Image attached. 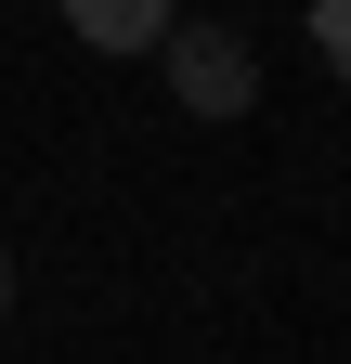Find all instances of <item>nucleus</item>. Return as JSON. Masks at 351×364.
<instances>
[{
  "label": "nucleus",
  "instance_id": "7ed1b4c3",
  "mask_svg": "<svg viewBox=\"0 0 351 364\" xmlns=\"http://www.w3.org/2000/svg\"><path fill=\"white\" fill-rule=\"evenodd\" d=\"M313 53H325V78L351 91V0H313Z\"/></svg>",
  "mask_w": 351,
  "mask_h": 364
},
{
  "label": "nucleus",
  "instance_id": "f03ea898",
  "mask_svg": "<svg viewBox=\"0 0 351 364\" xmlns=\"http://www.w3.org/2000/svg\"><path fill=\"white\" fill-rule=\"evenodd\" d=\"M53 14H65L78 39H92V53H156L183 0H53Z\"/></svg>",
  "mask_w": 351,
  "mask_h": 364
},
{
  "label": "nucleus",
  "instance_id": "f257e3e1",
  "mask_svg": "<svg viewBox=\"0 0 351 364\" xmlns=\"http://www.w3.org/2000/svg\"><path fill=\"white\" fill-rule=\"evenodd\" d=\"M156 65H169V105H183V117H260V53H247L234 26H208V14H169Z\"/></svg>",
  "mask_w": 351,
  "mask_h": 364
},
{
  "label": "nucleus",
  "instance_id": "20e7f679",
  "mask_svg": "<svg viewBox=\"0 0 351 364\" xmlns=\"http://www.w3.org/2000/svg\"><path fill=\"white\" fill-rule=\"evenodd\" d=\"M0 312H14V247H0Z\"/></svg>",
  "mask_w": 351,
  "mask_h": 364
}]
</instances>
